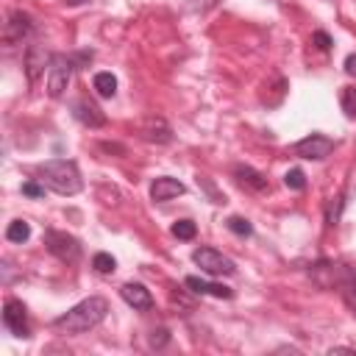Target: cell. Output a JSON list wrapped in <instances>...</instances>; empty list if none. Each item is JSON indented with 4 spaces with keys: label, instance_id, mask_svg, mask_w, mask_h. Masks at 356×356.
<instances>
[{
    "label": "cell",
    "instance_id": "1",
    "mask_svg": "<svg viewBox=\"0 0 356 356\" xmlns=\"http://www.w3.org/2000/svg\"><path fill=\"white\" fill-rule=\"evenodd\" d=\"M109 315V301L101 295H92L81 303H75L73 309H67L64 315H59L53 320V329L62 334H86L92 331L95 326H101Z\"/></svg>",
    "mask_w": 356,
    "mask_h": 356
},
{
    "label": "cell",
    "instance_id": "2",
    "mask_svg": "<svg viewBox=\"0 0 356 356\" xmlns=\"http://www.w3.org/2000/svg\"><path fill=\"white\" fill-rule=\"evenodd\" d=\"M42 184L59 192V195H78L84 181H81V170L73 159H51L39 167Z\"/></svg>",
    "mask_w": 356,
    "mask_h": 356
},
{
    "label": "cell",
    "instance_id": "3",
    "mask_svg": "<svg viewBox=\"0 0 356 356\" xmlns=\"http://www.w3.org/2000/svg\"><path fill=\"white\" fill-rule=\"evenodd\" d=\"M78 70V62L75 56H64V53H56L51 67H48V95L51 98H62L70 86V78L73 73Z\"/></svg>",
    "mask_w": 356,
    "mask_h": 356
},
{
    "label": "cell",
    "instance_id": "4",
    "mask_svg": "<svg viewBox=\"0 0 356 356\" xmlns=\"http://www.w3.org/2000/svg\"><path fill=\"white\" fill-rule=\"evenodd\" d=\"M192 262L201 267L206 276H234L237 273V264L234 259H229L222 251H214V248H195L192 253Z\"/></svg>",
    "mask_w": 356,
    "mask_h": 356
},
{
    "label": "cell",
    "instance_id": "5",
    "mask_svg": "<svg viewBox=\"0 0 356 356\" xmlns=\"http://www.w3.org/2000/svg\"><path fill=\"white\" fill-rule=\"evenodd\" d=\"M331 151H334V140L323 137V134H309V137H303L292 145V153L301 159H309V162H323L326 156H331Z\"/></svg>",
    "mask_w": 356,
    "mask_h": 356
},
{
    "label": "cell",
    "instance_id": "6",
    "mask_svg": "<svg viewBox=\"0 0 356 356\" xmlns=\"http://www.w3.org/2000/svg\"><path fill=\"white\" fill-rule=\"evenodd\" d=\"M44 248L62 262H78L81 256V242L67 231H48L44 234Z\"/></svg>",
    "mask_w": 356,
    "mask_h": 356
},
{
    "label": "cell",
    "instance_id": "7",
    "mask_svg": "<svg viewBox=\"0 0 356 356\" xmlns=\"http://www.w3.org/2000/svg\"><path fill=\"white\" fill-rule=\"evenodd\" d=\"M51 62H53V53L44 48V44H39V42L28 44V48H25V75H28V84H36L42 78L44 67H51Z\"/></svg>",
    "mask_w": 356,
    "mask_h": 356
},
{
    "label": "cell",
    "instance_id": "8",
    "mask_svg": "<svg viewBox=\"0 0 356 356\" xmlns=\"http://www.w3.org/2000/svg\"><path fill=\"white\" fill-rule=\"evenodd\" d=\"M3 326L14 334V337H31V331H28V312H25V306H23V301H17V298H9L6 303H3Z\"/></svg>",
    "mask_w": 356,
    "mask_h": 356
},
{
    "label": "cell",
    "instance_id": "9",
    "mask_svg": "<svg viewBox=\"0 0 356 356\" xmlns=\"http://www.w3.org/2000/svg\"><path fill=\"white\" fill-rule=\"evenodd\" d=\"M31 31H34V17L28 12H12L6 25H3V42L6 44H20Z\"/></svg>",
    "mask_w": 356,
    "mask_h": 356
},
{
    "label": "cell",
    "instance_id": "10",
    "mask_svg": "<svg viewBox=\"0 0 356 356\" xmlns=\"http://www.w3.org/2000/svg\"><path fill=\"white\" fill-rule=\"evenodd\" d=\"M140 137L145 142H153V145H170L173 142V128L167 125V120L162 117H148L140 123Z\"/></svg>",
    "mask_w": 356,
    "mask_h": 356
},
{
    "label": "cell",
    "instance_id": "11",
    "mask_svg": "<svg viewBox=\"0 0 356 356\" xmlns=\"http://www.w3.org/2000/svg\"><path fill=\"white\" fill-rule=\"evenodd\" d=\"M73 117H75L81 125H86V128H103V125H106L103 109H101L98 103H92L89 98H81V101L73 103Z\"/></svg>",
    "mask_w": 356,
    "mask_h": 356
},
{
    "label": "cell",
    "instance_id": "12",
    "mask_svg": "<svg viewBox=\"0 0 356 356\" xmlns=\"http://www.w3.org/2000/svg\"><path fill=\"white\" fill-rule=\"evenodd\" d=\"M120 295H123V301H125L128 306L140 309V312H148V309L153 306L151 290H148L145 284H140V281H128V284H123V287H120Z\"/></svg>",
    "mask_w": 356,
    "mask_h": 356
},
{
    "label": "cell",
    "instance_id": "13",
    "mask_svg": "<svg viewBox=\"0 0 356 356\" xmlns=\"http://www.w3.org/2000/svg\"><path fill=\"white\" fill-rule=\"evenodd\" d=\"M184 192H187V187L178 181V178H170V175H162V178H156V181L151 184V198H153L156 203L173 201V198H178V195H184Z\"/></svg>",
    "mask_w": 356,
    "mask_h": 356
},
{
    "label": "cell",
    "instance_id": "14",
    "mask_svg": "<svg viewBox=\"0 0 356 356\" xmlns=\"http://www.w3.org/2000/svg\"><path fill=\"white\" fill-rule=\"evenodd\" d=\"M195 295H212V298H231L234 295V290H229L226 284H217V281H206V279H198V276H187V281H184Z\"/></svg>",
    "mask_w": 356,
    "mask_h": 356
},
{
    "label": "cell",
    "instance_id": "15",
    "mask_svg": "<svg viewBox=\"0 0 356 356\" xmlns=\"http://www.w3.org/2000/svg\"><path fill=\"white\" fill-rule=\"evenodd\" d=\"M234 175H237V181H240L242 187H251V190H256V192L270 190V184H267V178H264L259 170L248 167V164H237V167H234Z\"/></svg>",
    "mask_w": 356,
    "mask_h": 356
},
{
    "label": "cell",
    "instance_id": "16",
    "mask_svg": "<svg viewBox=\"0 0 356 356\" xmlns=\"http://www.w3.org/2000/svg\"><path fill=\"white\" fill-rule=\"evenodd\" d=\"M92 86H95V92L101 95V98H114L117 95V78L112 75V73H95V78H92Z\"/></svg>",
    "mask_w": 356,
    "mask_h": 356
},
{
    "label": "cell",
    "instance_id": "17",
    "mask_svg": "<svg viewBox=\"0 0 356 356\" xmlns=\"http://www.w3.org/2000/svg\"><path fill=\"white\" fill-rule=\"evenodd\" d=\"M6 240H9V242H17V245L28 242V240H31V222H25V220H14V222H9Z\"/></svg>",
    "mask_w": 356,
    "mask_h": 356
},
{
    "label": "cell",
    "instance_id": "18",
    "mask_svg": "<svg viewBox=\"0 0 356 356\" xmlns=\"http://www.w3.org/2000/svg\"><path fill=\"white\" fill-rule=\"evenodd\" d=\"M170 231H173V237H178V240L190 242V240H195V234H198V226H195L192 220H175Z\"/></svg>",
    "mask_w": 356,
    "mask_h": 356
},
{
    "label": "cell",
    "instance_id": "19",
    "mask_svg": "<svg viewBox=\"0 0 356 356\" xmlns=\"http://www.w3.org/2000/svg\"><path fill=\"white\" fill-rule=\"evenodd\" d=\"M92 267H95V270L98 273H103V276H109V273H114L117 270V262H114V256L112 253H95L92 256Z\"/></svg>",
    "mask_w": 356,
    "mask_h": 356
},
{
    "label": "cell",
    "instance_id": "20",
    "mask_svg": "<svg viewBox=\"0 0 356 356\" xmlns=\"http://www.w3.org/2000/svg\"><path fill=\"white\" fill-rule=\"evenodd\" d=\"M340 103H342V112L348 117H356V86H342Z\"/></svg>",
    "mask_w": 356,
    "mask_h": 356
},
{
    "label": "cell",
    "instance_id": "21",
    "mask_svg": "<svg viewBox=\"0 0 356 356\" xmlns=\"http://www.w3.org/2000/svg\"><path fill=\"white\" fill-rule=\"evenodd\" d=\"M226 226H229V231L237 234V237H251V234H253V226H251L245 217H229Z\"/></svg>",
    "mask_w": 356,
    "mask_h": 356
},
{
    "label": "cell",
    "instance_id": "22",
    "mask_svg": "<svg viewBox=\"0 0 356 356\" xmlns=\"http://www.w3.org/2000/svg\"><path fill=\"white\" fill-rule=\"evenodd\" d=\"M284 184H287L290 190H295V192H301V190L306 187V175H303V170H298V167H292V170H287V175H284Z\"/></svg>",
    "mask_w": 356,
    "mask_h": 356
},
{
    "label": "cell",
    "instance_id": "23",
    "mask_svg": "<svg viewBox=\"0 0 356 356\" xmlns=\"http://www.w3.org/2000/svg\"><path fill=\"white\" fill-rule=\"evenodd\" d=\"M342 206H345V198H342V195H337V198L329 203V209H326V222H329V226H337V222H340Z\"/></svg>",
    "mask_w": 356,
    "mask_h": 356
},
{
    "label": "cell",
    "instance_id": "24",
    "mask_svg": "<svg viewBox=\"0 0 356 356\" xmlns=\"http://www.w3.org/2000/svg\"><path fill=\"white\" fill-rule=\"evenodd\" d=\"M337 284H345L353 295H356V267H342L340 264V276H337Z\"/></svg>",
    "mask_w": 356,
    "mask_h": 356
},
{
    "label": "cell",
    "instance_id": "25",
    "mask_svg": "<svg viewBox=\"0 0 356 356\" xmlns=\"http://www.w3.org/2000/svg\"><path fill=\"white\" fill-rule=\"evenodd\" d=\"M148 342H151V348L159 351V348H164V345L170 342V331H167V329H153L151 337H148Z\"/></svg>",
    "mask_w": 356,
    "mask_h": 356
},
{
    "label": "cell",
    "instance_id": "26",
    "mask_svg": "<svg viewBox=\"0 0 356 356\" xmlns=\"http://www.w3.org/2000/svg\"><path fill=\"white\" fill-rule=\"evenodd\" d=\"M23 195H28V198H44V184L25 181V184H23Z\"/></svg>",
    "mask_w": 356,
    "mask_h": 356
},
{
    "label": "cell",
    "instance_id": "27",
    "mask_svg": "<svg viewBox=\"0 0 356 356\" xmlns=\"http://www.w3.org/2000/svg\"><path fill=\"white\" fill-rule=\"evenodd\" d=\"M312 42H315L320 51H329L331 44H334V42H331V36H329L326 31H315V34H312Z\"/></svg>",
    "mask_w": 356,
    "mask_h": 356
},
{
    "label": "cell",
    "instance_id": "28",
    "mask_svg": "<svg viewBox=\"0 0 356 356\" xmlns=\"http://www.w3.org/2000/svg\"><path fill=\"white\" fill-rule=\"evenodd\" d=\"M217 3H220V0H190V9H192V12H201V14H203V12L214 9Z\"/></svg>",
    "mask_w": 356,
    "mask_h": 356
},
{
    "label": "cell",
    "instance_id": "29",
    "mask_svg": "<svg viewBox=\"0 0 356 356\" xmlns=\"http://www.w3.org/2000/svg\"><path fill=\"white\" fill-rule=\"evenodd\" d=\"M345 73H348L351 78H356V53H351V56L345 59Z\"/></svg>",
    "mask_w": 356,
    "mask_h": 356
},
{
    "label": "cell",
    "instance_id": "30",
    "mask_svg": "<svg viewBox=\"0 0 356 356\" xmlns=\"http://www.w3.org/2000/svg\"><path fill=\"white\" fill-rule=\"evenodd\" d=\"M334 353H356L353 348H329V356H334Z\"/></svg>",
    "mask_w": 356,
    "mask_h": 356
},
{
    "label": "cell",
    "instance_id": "31",
    "mask_svg": "<svg viewBox=\"0 0 356 356\" xmlns=\"http://www.w3.org/2000/svg\"><path fill=\"white\" fill-rule=\"evenodd\" d=\"M67 6H78V3H86V0H64Z\"/></svg>",
    "mask_w": 356,
    "mask_h": 356
}]
</instances>
